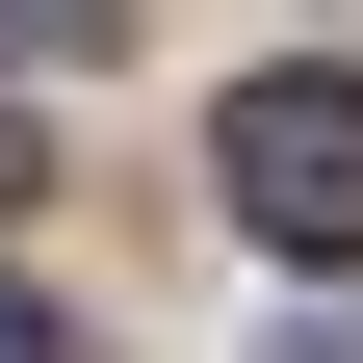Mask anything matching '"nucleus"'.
Masks as SVG:
<instances>
[{
    "instance_id": "nucleus-3",
    "label": "nucleus",
    "mask_w": 363,
    "mask_h": 363,
    "mask_svg": "<svg viewBox=\"0 0 363 363\" xmlns=\"http://www.w3.org/2000/svg\"><path fill=\"white\" fill-rule=\"evenodd\" d=\"M0 363H78V337H52V311H26V286H0Z\"/></svg>"
},
{
    "instance_id": "nucleus-2",
    "label": "nucleus",
    "mask_w": 363,
    "mask_h": 363,
    "mask_svg": "<svg viewBox=\"0 0 363 363\" xmlns=\"http://www.w3.org/2000/svg\"><path fill=\"white\" fill-rule=\"evenodd\" d=\"M0 26H26V52H104V0H0Z\"/></svg>"
},
{
    "instance_id": "nucleus-1",
    "label": "nucleus",
    "mask_w": 363,
    "mask_h": 363,
    "mask_svg": "<svg viewBox=\"0 0 363 363\" xmlns=\"http://www.w3.org/2000/svg\"><path fill=\"white\" fill-rule=\"evenodd\" d=\"M234 234L259 259H363V78H234Z\"/></svg>"
},
{
    "instance_id": "nucleus-5",
    "label": "nucleus",
    "mask_w": 363,
    "mask_h": 363,
    "mask_svg": "<svg viewBox=\"0 0 363 363\" xmlns=\"http://www.w3.org/2000/svg\"><path fill=\"white\" fill-rule=\"evenodd\" d=\"M0 182H26V130H0Z\"/></svg>"
},
{
    "instance_id": "nucleus-4",
    "label": "nucleus",
    "mask_w": 363,
    "mask_h": 363,
    "mask_svg": "<svg viewBox=\"0 0 363 363\" xmlns=\"http://www.w3.org/2000/svg\"><path fill=\"white\" fill-rule=\"evenodd\" d=\"M286 363H363V337H286Z\"/></svg>"
}]
</instances>
